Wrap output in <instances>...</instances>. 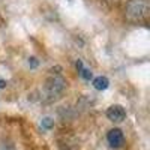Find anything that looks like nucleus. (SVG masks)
I'll return each mask as SVG.
<instances>
[{
  "label": "nucleus",
  "instance_id": "obj_1",
  "mask_svg": "<svg viewBox=\"0 0 150 150\" xmlns=\"http://www.w3.org/2000/svg\"><path fill=\"white\" fill-rule=\"evenodd\" d=\"M149 11H150L149 0H129L126 3L125 14H126V18L129 21L140 23L149 17Z\"/></svg>",
  "mask_w": 150,
  "mask_h": 150
},
{
  "label": "nucleus",
  "instance_id": "obj_6",
  "mask_svg": "<svg viewBox=\"0 0 150 150\" xmlns=\"http://www.w3.org/2000/svg\"><path fill=\"white\" fill-rule=\"evenodd\" d=\"M41 126H42V129L50 131V129L54 126V120H53L51 117H42V120H41Z\"/></svg>",
  "mask_w": 150,
  "mask_h": 150
},
{
  "label": "nucleus",
  "instance_id": "obj_7",
  "mask_svg": "<svg viewBox=\"0 0 150 150\" xmlns=\"http://www.w3.org/2000/svg\"><path fill=\"white\" fill-rule=\"evenodd\" d=\"M78 72H80L81 77H83V80H86V81H90V80H92V71H90V69H87V68L83 66Z\"/></svg>",
  "mask_w": 150,
  "mask_h": 150
},
{
  "label": "nucleus",
  "instance_id": "obj_10",
  "mask_svg": "<svg viewBox=\"0 0 150 150\" xmlns=\"http://www.w3.org/2000/svg\"><path fill=\"white\" fill-rule=\"evenodd\" d=\"M5 87H6V81L0 78V89H5Z\"/></svg>",
  "mask_w": 150,
  "mask_h": 150
},
{
  "label": "nucleus",
  "instance_id": "obj_2",
  "mask_svg": "<svg viewBox=\"0 0 150 150\" xmlns=\"http://www.w3.org/2000/svg\"><path fill=\"white\" fill-rule=\"evenodd\" d=\"M66 89V80L59 72H53L45 81V92L48 98H59Z\"/></svg>",
  "mask_w": 150,
  "mask_h": 150
},
{
  "label": "nucleus",
  "instance_id": "obj_8",
  "mask_svg": "<svg viewBox=\"0 0 150 150\" xmlns=\"http://www.w3.org/2000/svg\"><path fill=\"white\" fill-rule=\"evenodd\" d=\"M38 65H39V62H38L36 57H29V66L30 68H36Z\"/></svg>",
  "mask_w": 150,
  "mask_h": 150
},
{
  "label": "nucleus",
  "instance_id": "obj_9",
  "mask_svg": "<svg viewBox=\"0 0 150 150\" xmlns=\"http://www.w3.org/2000/svg\"><path fill=\"white\" fill-rule=\"evenodd\" d=\"M0 150H15V149L8 143H0Z\"/></svg>",
  "mask_w": 150,
  "mask_h": 150
},
{
  "label": "nucleus",
  "instance_id": "obj_5",
  "mask_svg": "<svg viewBox=\"0 0 150 150\" xmlns=\"http://www.w3.org/2000/svg\"><path fill=\"white\" fill-rule=\"evenodd\" d=\"M93 87L96 90H107L110 87V80L104 75H99V77L93 78Z\"/></svg>",
  "mask_w": 150,
  "mask_h": 150
},
{
  "label": "nucleus",
  "instance_id": "obj_4",
  "mask_svg": "<svg viewBox=\"0 0 150 150\" xmlns=\"http://www.w3.org/2000/svg\"><path fill=\"white\" fill-rule=\"evenodd\" d=\"M107 117H108V120L114 122V123H120L126 119V110L119 104H114L107 110Z\"/></svg>",
  "mask_w": 150,
  "mask_h": 150
},
{
  "label": "nucleus",
  "instance_id": "obj_3",
  "mask_svg": "<svg viewBox=\"0 0 150 150\" xmlns=\"http://www.w3.org/2000/svg\"><path fill=\"white\" fill-rule=\"evenodd\" d=\"M107 141H108L110 147H112V149H120V147L125 144V135H123L122 129H119V128L110 129L108 134H107Z\"/></svg>",
  "mask_w": 150,
  "mask_h": 150
}]
</instances>
